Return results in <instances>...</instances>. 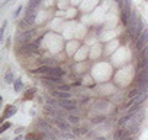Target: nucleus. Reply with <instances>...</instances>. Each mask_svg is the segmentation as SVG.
Listing matches in <instances>:
<instances>
[{"label":"nucleus","mask_w":148,"mask_h":140,"mask_svg":"<svg viewBox=\"0 0 148 140\" xmlns=\"http://www.w3.org/2000/svg\"><path fill=\"white\" fill-rule=\"evenodd\" d=\"M38 35V31L35 28H31L28 31H23V32H19L16 35V44L18 45H22V44H29L33 41V38Z\"/></svg>","instance_id":"1"},{"label":"nucleus","mask_w":148,"mask_h":140,"mask_svg":"<svg viewBox=\"0 0 148 140\" xmlns=\"http://www.w3.org/2000/svg\"><path fill=\"white\" fill-rule=\"evenodd\" d=\"M145 45H148V29H147V28H145V31L141 34V36H139L135 42H134V50L139 53Z\"/></svg>","instance_id":"2"},{"label":"nucleus","mask_w":148,"mask_h":140,"mask_svg":"<svg viewBox=\"0 0 148 140\" xmlns=\"http://www.w3.org/2000/svg\"><path fill=\"white\" fill-rule=\"evenodd\" d=\"M55 121V127L61 131V133H65V131H71L73 130V127H71V124L65 120V118H57V120H54Z\"/></svg>","instance_id":"3"},{"label":"nucleus","mask_w":148,"mask_h":140,"mask_svg":"<svg viewBox=\"0 0 148 140\" xmlns=\"http://www.w3.org/2000/svg\"><path fill=\"white\" fill-rule=\"evenodd\" d=\"M18 112V107L15 105V104H10V105H7L6 107V109L3 111V117H2V123H5L9 117H13L15 114Z\"/></svg>","instance_id":"4"},{"label":"nucleus","mask_w":148,"mask_h":140,"mask_svg":"<svg viewBox=\"0 0 148 140\" xmlns=\"http://www.w3.org/2000/svg\"><path fill=\"white\" fill-rule=\"evenodd\" d=\"M128 136H131V134L126 130V127H123V129H116L115 133H113V140H122V139H125Z\"/></svg>","instance_id":"5"},{"label":"nucleus","mask_w":148,"mask_h":140,"mask_svg":"<svg viewBox=\"0 0 148 140\" xmlns=\"http://www.w3.org/2000/svg\"><path fill=\"white\" fill-rule=\"evenodd\" d=\"M51 70H52V66H39V67H36L35 70H32L35 74H51Z\"/></svg>","instance_id":"6"},{"label":"nucleus","mask_w":148,"mask_h":140,"mask_svg":"<svg viewBox=\"0 0 148 140\" xmlns=\"http://www.w3.org/2000/svg\"><path fill=\"white\" fill-rule=\"evenodd\" d=\"M52 96L57 99H71V92H61V91H52Z\"/></svg>","instance_id":"7"},{"label":"nucleus","mask_w":148,"mask_h":140,"mask_svg":"<svg viewBox=\"0 0 148 140\" xmlns=\"http://www.w3.org/2000/svg\"><path fill=\"white\" fill-rule=\"evenodd\" d=\"M35 19H36V15H25L22 21L25 22V25H26L28 28H31L35 25Z\"/></svg>","instance_id":"8"},{"label":"nucleus","mask_w":148,"mask_h":140,"mask_svg":"<svg viewBox=\"0 0 148 140\" xmlns=\"http://www.w3.org/2000/svg\"><path fill=\"white\" fill-rule=\"evenodd\" d=\"M15 80H16V79H15L13 72H12V70H7L6 74H5V83H6V85H13Z\"/></svg>","instance_id":"9"},{"label":"nucleus","mask_w":148,"mask_h":140,"mask_svg":"<svg viewBox=\"0 0 148 140\" xmlns=\"http://www.w3.org/2000/svg\"><path fill=\"white\" fill-rule=\"evenodd\" d=\"M51 74L52 76H58V78H64V76H65V70L61 69V67H58V66H52Z\"/></svg>","instance_id":"10"},{"label":"nucleus","mask_w":148,"mask_h":140,"mask_svg":"<svg viewBox=\"0 0 148 140\" xmlns=\"http://www.w3.org/2000/svg\"><path fill=\"white\" fill-rule=\"evenodd\" d=\"M71 88H73L71 83H63V85H57L55 91H61V92H71Z\"/></svg>","instance_id":"11"},{"label":"nucleus","mask_w":148,"mask_h":140,"mask_svg":"<svg viewBox=\"0 0 148 140\" xmlns=\"http://www.w3.org/2000/svg\"><path fill=\"white\" fill-rule=\"evenodd\" d=\"M73 131H74V134H79V136H84V134H87L89 133V127H81V129H79V127H74L73 129Z\"/></svg>","instance_id":"12"},{"label":"nucleus","mask_w":148,"mask_h":140,"mask_svg":"<svg viewBox=\"0 0 148 140\" xmlns=\"http://www.w3.org/2000/svg\"><path fill=\"white\" fill-rule=\"evenodd\" d=\"M65 120H67L70 124H79V121H80V118H79L77 115H74V114H68V115L65 117Z\"/></svg>","instance_id":"13"},{"label":"nucleus","mask_w":148,"mask_h":140,"mask_svg":"<svg viewBox=\"0 0 148 140\" xmlns=\"http://www.w3.org/2000/svg\"><path fill=\"white\" fill-rule=\"evenodd\" d=\"M39 5H41V0H29V3H28V9H33V10H36L39 7Z\"/></svg>","instance_id":"14"},{"label":"nucleus","mask_w":148,"mask_h":140,"mask_svg":"<svg viewBox=\"0 0 148 140\" xmlns=\"http://www.w3.org/2000/svg\"><path fill=\"white\" fill-rule=\"evenodd\" d=\"M13 89H15V92H20V91H22V89H23V82H22V79H16V80H15Z\"/></svg>","instance_id":"15"},{"label":"nucleus","mask_w":148,"mask_h":140,"mask_svg":"<svg viewBox=\"0 0 148 140\" xmlns=\"http://www.w3.org/2000/svg\"><path fill=\"white\" fill-rule=\"evenodd\" d=\"M148 98V92L147 94H142V95H139V96H137V98H134L135 99V104H144V101Z\"/></svg>","instance_id":"16"},{"label":"nucleus","mask_w":148,"mask_h":140,"mask_svg":"<svg viewBox=\"0 0 148 140\" xmlns=\"http://www.w3.org/2000/svg\"><path fill=\"white\" fill-rule=\"evenodd\" d=\"M35 94H36V91H35V89H29V91L26 92V95L23 96V99H25V101H28V99H32V98L35 96Z\"/></svg>","instance_id":"17"},{"label":"nucleus","mask_w":148,"mask_h":140,"mask_svg":"<svg viewBox=\"0 0 148 140\" xmlns=\"http://www.w3.org/2000/svg\"><path fill=\"white\" fill-rule=\"evenodd\" d=\"M10 127H12V123H9V121L2 123V125H0V133H5L7 129H10Z\"/></svg>","instance_id":"18"},{"label":"nucleus","mask_w":148,"mask_h":140,"mask_svg":"<svg viewBox=\"0 0 148 140\" xmlns=\"http://www.w3.org/2000/svg\"><path fill=\"white\" fill-rule=\"evenodd\" d=\"M6 27H7V21H5V22H3V25H2V29H0V41H3V40H5Z\"/></svg>","instance_id":"19"},{"label":"nucleus","mask_w":148,"mask_h":140,"mask_svg":"<svg viewBox=\"0 0 148 140\" xmlns=\"http://www.w3.org/2000/svg\"><path fill=\"white\" fill-rule=\"evenodd\" d=\"M132 105H135V99H129L128 102H125V104H123L120 108H122V109H129Z\"/></svg>","instance_id":"20"},{"label":"nucleus","mask_w":148,"mask_h":140,"mask_svg":"<svg viewBox=\"0 0 148 140\" xmlns=\"http://www.w3.org/2000/svg\"><path fill=\"white\" fill-rule=\"evenodd\" d=\"M105 120H106L105 115H99V117H96V118H92V123H93V124H99V123H102V121H105Z\"/></svg>","instance_id":"21"},{"label":"nucleus","mask_w":148,"mask_h":140,"mask_svg":"<svg viewBox=\"0 0 148 140\" xmlns=\"http://www.w3.org/2000/svg\"><path fill=\"white\" fill-rule=\"evenodd\" d=\"M61 136H63V137H65V139H71V140H74V139H76V134H74V133H71V131L61 133Z\"/></svg>","instance_id":"22"},{"label":"nucleus","mask_w":148,"mask_h":140,"mask_svg":"<svg viewBox=\"0 0 148 140\" xmlns=\"http://www.w3.org/2000/svg\"><path fill=\"white\" fill-rule=\"evenodd\" d=\"M22 9H23V6L20 5V6H18V9L13 12V18H18L19 15H20V12H22Z\"/></svg>","instance_id":"23"},{"label":"nucleus","mask_w":148,"mask_h":140,"mask_svg":"<svg viewBox=\"0 0 148 140\" xmlns=\"http://www.w3.org/2000/svg\"><path fill=\"white\" fill-rule=\"evenodd\" d=\"M113 2H116L118 6H119V9H122L123 7V2H125V0H113Z\"/></svg>","instance_id":"24"},{"label":"nucleus","mask_w":148,"mask_h":140,"mask_svg":"<svg viewBox=\"0 0 148 140\" xmlns=\"http://www.w3.org/2000/svg\"><path fill=\"white\" fill-rule=\"evenodd\" d=\"M22 131H23V127H22V125H20V127H18V129L15 130V133H16V136H18V134H22Z\"/></svg>","instance_id":"25"},{"label":"nucleus","mask_w":148,"mask_h":140,"mask_svg":"<svg viewBox=\"0 0 148 140\" xmlns=\"http://www.w3.org/2000/svg\"><path fill=\"white\" fill-rule=\"evenodd\" d=\"M22 139H23V136H22V134H18V136H16L13 140H22Z\"/></svg>","instance_id":"26"},{"label":"nucleus","mask_w":148,"mask_h":140,"mask_svg":"<svg viewBox=\"0 0 148 140\" xmlns=\"http://www.w3.org/2000/svg\"><path fill=\"white\" fill-rule=\"evenodd\" d=\"M80 85H81V80H77V82L73 83V86H80Z\"/></svg>","instance_id":"27"},{"label":"nucleus","mask_w":148,"mask_h":140,"mask_svg":"<svg viewBox=\"0 0 148 140\" xmlns=\"http://www.w3.org/2000/svg\"><path fill=\"white\" fill-rule=\"evenodd\" d=\"M9 2H13V0H5V3H3V6H5V5H7Z\"/></svg>","instance_id":"28"},{"label":"nucleus","mask_w":148,"mask_h":140,"mask_svg":"<svg viewBox=\"0 0 148 140\" xmlns=\"http://www.w3.org/2000/svg\"><path fill=\"white\" fill-rule=\"evenodd\" d=\"M2 140H7V139H2Z\"/></svg>","instance_id":"29"}]
</instances>
